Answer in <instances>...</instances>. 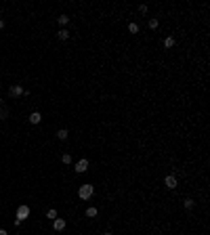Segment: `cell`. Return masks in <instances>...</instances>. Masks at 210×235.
Returning <instances> with one entry per match:
<instances>
[{"instance_id":"obj_10","label":"cell","mask_w":210,"mask_h":235,"mask_svg":"<svg viewBox=\"0 0 210 235\" xmlns=\"http://www.w3.org/2000/svg\"><path fill=\"white\" fill-rule=\"evenodd\" d=\"M164 46H166V48H172V46H175V38H172V36H168V38L164 40Z\"/></svg>"},{"instance_id":"obj_2","label":"cell","mask_w":210,"mask_h":235,"mask_svg":"<svg viewBox=\"0 0 210 235\" xmlns=\"http://www.w3.org/2000/svg\"><path fill=\"white\" fill-rule=\"evenodd\" d=\"M93 185H82L78 189V195H80V200H91V195H93Z\"/></svg>"},{"instance_id":"obj_1","label":"cell","mask_w":210,"mask_h":235,"mask_svg":"<svg viewBox=\"0 0 210 235\" xmlns=\"http://www.w3.org/2000/svg\"><path fill=\"white\" fill-rule=\"evenodd\" d=\"M30 216V206H25V204H21L19 208H17V218H15V225H21Z\"/></svg>"},{"instance_id":"obj_22","label":"cell","mask_w":210,"mask_h":235,"mask_svg":"<svg viewBox=\"0 0 210 235\" xmlns=\"http://www.w3.org/2000/svg\"><path fill=\"white\" fill-rule=\"evenodd\" d=\"M103 235H111V233H103Z\"/></svg>"},{"instance_id":"obj_4","label":"cell","mask_w":210,"mask_h":235,"mask_svg":"<svg viewBox=\"0 0 210 235\" xmlns=\"http://www.w3.org/2000/svg\"><path fill=\"white\" fill-rule=\"evenodd\" d=\"M9 93H11V97H21V94H23L25 90H23V86H21V84H13Z\"/></svg>"},{"instance_id":"obj_9","label":"cell","mask_w":210,"mask_h":235,"mask_svg":"<svg viewBox=\"0 0 210 235\" xmlns=\"http://www.w3.org/2000/svg\"><path fill=\"white\" fill-rule=\"evenodd\" d=\"M67 134H70V132H67L65 128L57 130V139H59V141H65V139H67Z\"/></svg>"},{"instance_id":"obj_21","label":"cell","mask_w":210,"mask_h":235,"mask_svg":"<svg viewBox=\"0 0 210 235\" xmlns=\"http://www.w3.org/2000/svg\"><path fill=\"white\" fill-rule=\"evenodd\" d=\"M0 105H2V97H0Z\"/></svg>"},{"instance_id":"obj_12","label":"cell","mask_w":210,"mask_h":235,"mask_svg":"<svg viewBox=\"0 0 210 235\" xmlns=\"http://www.w3.org/2000/svg\"><path fill=\"white\" fill-rule=\"evenodd\" d=\"M6 116H9V109L6 107H0V120H6Z\"/></svg>"},{"instance_id":"obj_19","label":"cell","mask_w":210,"mask_h":235,"mask_svg":"<svg viewBox=\"0 0 210 235\" xmlns=\"http://www.w3.org/2000/svg\"><path fill=\"white\" fill-rule=\"evenodd\" d=\"M2 27H4V19L0 17V30H2Z\"/></svg>"},{"instance_id":"obj_20","label":"cell","mask_w":210,"mask_h":235,"mask_svg":"<svg viewBox=\"0 0 210 235\" xmlns=\"http://www.w3.org/2000/svg\"><path fill=\"white\" fill-rule=\"evenodd\" d=\"M0 235H9V233H6V231H4V229H0Z\"/></svg>"},{"instance_id":"obj_7","label":"cell","mask_w":210,"mask_h":235,"mask_svg":"<svg viewBox=\"0 0 210 235\" xmlns=\"http://www.w3.org/2000/svg\"><path fill=\"white\" fill-rule=\"evenodd\" d=\"M40 120H42V116H40L38 111H32V114H30V124H40Z\"/></svg>"},{"instance_id":"obj_14","label":"cell","mask_w":210,"mask_h":235,"mask_svg":"<svg viewBox=\"0 0 210 235\" xmlns=\"http://www.w3.org/2000/svg\"><path fill=\"white\" fill-rule=\"evenodd\" d=\"M61 160H63V164H71V155H70V153H63Z\"/></svg>"},{"instance_id":"obj_5","label":"cell","mask_w":210,"mask_h":235,"mask_svg":"<svg viewBox=\"0 0 210 235\" xmlns=\"http://www.w3.org/2000/svg\"><path fill=\"white\" fill-rule=\"evenodd\" d=\"M164 185H166L168 189H175L176 187V176H172V174L166 176V178H164Z\"/></svg>"},{"instance_id":"obj_13","label":"cell","mask_w":210,"mask_h":235,"mask_svg":"<svg viewBox=\"0 0 210 235\" xmlns=\"http://www.w3.org/2000/svg\"><path fill=\"white\" fill-rule=\"evenodd\" d=\"M86 216H91V218H93V216H97V208H93V206H91V208L86 210Z\"/></svg>"},{"instance_id":"obj_16","label":"cell","mask_w":210,"mask_h":235,"mask_svg":"<svg viewBox=\"0 0 210 235\" xmlns=\"http://www.w3.org/2000/svg\"><path fill=\"white\" fill-rule=\"evenodd\" d=\"M46 216H48V218H53V221H55V218H57V210H53V208H50V210L46 212Z\"/></svg>"},{"instance_id":"obj_17","label":"cell","mask_w":210,"mask_h":235,"mask_svg":"<svg viewBox=\"0 0 210 235\" xmlns=\"http://www.w3.org/2000/svg\"><path fill=\"white\" fill-rule=\"evenodd\" d=\"M193 204H196V201H193V200H189V197H187V200H185V208H187V210H191V208H193Z\"/></svg>"},{"instance_id":"obj_11","label":"cell","mask_w":210,"mask_h":235,"mask_svg":"<svg viewBox=\"0 0 210 235\" xmlns=\"http://www.w3.org/2000/svg\"><path fill=\"white\" fill-rule=\"evenodd\" d=\"M57 21H59V25L63 27V25H65L67 21H70V17H67V15H61V17H57Z\"/></svg>"},{"instance_id":"obj_6","label":"cell","mask_w":210,"mask_h":235,"mask_svg":"<svg viewBox=\"0 0 210 235\" xmlns=\"http://www.w3.org/2000/svg\"><path fill=\"white\" fill-rule=\"evenodd\" d=\"M53 227H55V231H63V229H65V221H63V218H55V221H53Z\"/></svg>"},{"instance_id":"obj_8","label":"cell","mask_w":210,"mask_h":235,"mask_svg":"<svg viewBox=\"0 0 210 235\" xmlns=\"http://www.w3.org/2000/svg\"><path fill=\"white\" fill-rule=\"evenodd\" d=\"M57 38L59 40H67V38H70V32H67L65 27H61V30L57 32Z\"/></svg>"},{"instance_id":"obj_3","label":"cell","mask_w":210,"mask_h":235,"mask_svg":"<svg viewBox=\"0 0 210 235\" xmlns=\"http://www.w3.org/2000/svg\"><path fill=\"white\" fill-rule=\"evenodd\" d=\"M74 170H76L78 174L86 172V170H88V160H78V162H76V166H74Z\"/></svg>"},{"instance_id":"obj_15","label":"cell","mask_w":210,"mask_h":235,"mask_svg":"<svg viewBox=\"0 0 210 235\" xmlns=\"http://www.w3.org/2000/svg\"><path fill=\"white\" fill-rule=\"evenodd\" d=\"M128 30H130V34H137V32H139V25H137V23H130Z\"/></svg>"},{"instance_id":"obj_18","label":"cell","mask_w":210,"mask_h":235,"mask_svg":"<svg viewBox=\"0 0 210 235\" xmlns=\"http://www.w3.org/2000/svg\"><path fill=\"white\" fill-rule=\"evenodd\" d=\"M149 27L155 30V27H158V19H149Z\"/></svg>"}]
</instances>
